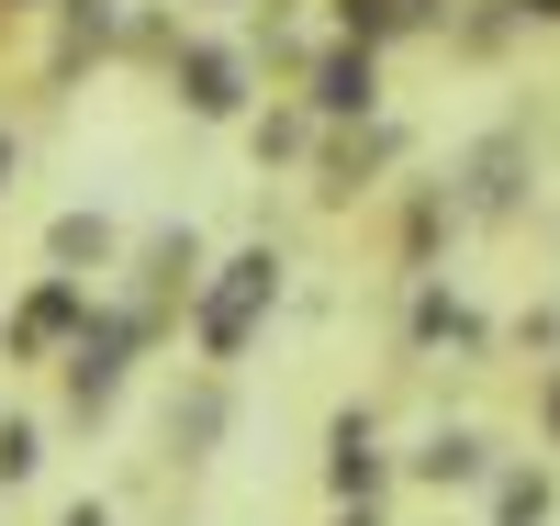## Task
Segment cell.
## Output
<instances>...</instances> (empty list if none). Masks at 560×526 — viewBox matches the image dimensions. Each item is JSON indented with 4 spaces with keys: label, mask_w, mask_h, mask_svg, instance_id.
<instances>
[{
    "label": "cell",
    "mask_w": 560,
    "mask_h": 526,
    "mask_svg": "<svg viewBox=\"0 0 560 526\" xmlns=\"http://www.w3.org/2000/svg\"><path fill=\"white\" fill-rule=\"evenodd\" d=\"M314 135H325V124H314V102H303V113H258V157H303Z\"/></svg>",
    "instance_id": "obj_11"
},
{
    "label": "cell",
    "mask_w": 560,
    "mask_h": 526,
    "mask_svg": "<svg viewBox=\"0 0 560 526\" xmlns=\"http://www.w3.org/2000/svg\"><path fill=\"white\" fill-rule=\"evenodd\" d=\"M0 190H12V135H0Z\"/></svg>",
    "instance_id": "obj_18"
},
{
    "label": "cell",
    "mask_w": 560,
    "mask_h": 526,
    "mask_svg": "<svg viewBox=\"0 0 560 526\" xmlns=\"http://www.w3.org/2000/svg\"><path fill=\"white\" fill-rule=\"evenodd\" d=\"M493 515H504V526H538V515H549V482H538V470H504Z\"/></svg>",
    "instance_id": "obj_13"
},
{
    "label": "cell",
    "mask_w": 560,
    "mask_h": 526,
    "mask_svg": "<svg viewBox=\"0 0 560 526\" xmlns=\"http://www.w3.org/2000/svg\"><path fill=\"white\" fill-rule=\"evenodd\" d=\"M337 526H370V504H359V515H337Z\"/></svg>",
    "instance_id": "obj_19"
},
{
    "label": "cell",
    "mask_w": 560,
    "mask_h": 526,
    "mask_svg": "<svg viewBox=\"0 0 560 526\" xmlns=\"http://www.w3.org/2000/svg\"><path fill=\"white\" fill-rule=\"evenodd\" d=\"M325 482H337L348 504L382 493V448H370V414H337V459H325Z\"/></svg>",
    "instance_id": "obj_7"
},
{
    "label": "cell",
    "mask_w": 560,
    "mask_h": 526,
    "mask_svg": "<svg viewBox=\"0 0 560 526\" xmlns=\"http://www.w3.org/2000/svg\"><path fill=\"white\" fill-rule=\"evenodd\" d=\"M504 12H516V23H560V0H504Z\"/></svg>",
    "instance_id": "obj_15"
},
{
    "label": "cell",
    "mask_w": 560,
    "mask_h": 526,
    "mask_svg": "<svg viewBox=\"0 0 560 526\" xmlns=\"http://www.w3.org/2000/svg\"><path fill=\"white\" fill-rule=\"evenodd\" d=\"M538 414H549V437H560V370H549V393H538Z\"/></svg>",
    "instance_id": "obj_16"
},
{
    "label": "cell",
    "mask_w": 560,
    "mask_h": 526,
    "mask_svg": "<svg viewBox=\"0 0 560 526\" xmlns=\"http://www.w3.org/2000/svg\"><path fill=\"white\" fill-rule=\"evenodd\" d=\"M303 90H314V124H370V102H382V45L337 34V45L303 68Z\"/></svg>",
    "instance_id": "obj_3"
},
{
    "label": "cell",
    "mask_w": 560,
    "mask_h": 526,
    "mask_svg": "<svg viewBox=\"0 0 560 526\" xmlns=\"http://www.w3.org/2000/svg\"><path fill=\"white\" fill-rule=\"evenodd\" d=\"M415 348H482V314L448 292H415Z\"/></svg>",
    "instance_id": "obj_9"
},
{
    "label": "cell",
    "mask_w": 560,
    "mask_h": 526,
    "mask_svg": "<svg viewBox=\"0 0 560 526\" xmlns=\"http://www.w3.org/2000/svg\"><path fill=\"white\" fill-rule=\"evenodd\" d=\"M0 12H34V0H0Z\"/></svg>",
    "instance_id": "obj_20"
},
{
    "label": "cell",
    "mask_w": 560,
    "mask_h": 526,
    "mask_svg": "<svg viewBox=\"0 0 560 526\" xmlns=\"http://www.w3.org/2000/svg\"><path fill=\"white\" fill-rule=\"evenodd\" d=\"M34 448H45L34 425H0V482H23V470H34Z\"/></svg>",
    "instance_id": "obj_14"
},
{
    "label": "cell",
    "mask_w": 560,
    "mask_h": 526,
    "mask_svg": "<svg viewBox=\"0 0 560 526\" xmlns=\"http://www.w3.org/2000/svg\"><path fill=\"white\" fill-rule=\"evenodd\" d=\"M482 470H493V459H482L471 425H438V437L415 448V482H482Z\"/></svg>",
    "instance_id": "obj_8"
},
{
    "label": "cell",
    "mask_w": 560,
    "mask_h": 526,
    "mask_svg": "<svg viewBox=\"0 0 560 526\" xmlns=\"http://www.w3.org/2000/svg\"><path fill=\"white\" fill-rule=\"evenodd\" d=\"M79 325H90V280H79V269H57V280H45V292L12 314V348H23V359H68Z\"/></svg>",
    "instance_id": "obj_5"
},
{
    "label": "cell",
    "mask_w": 560,
    "mask_h": 526,
    "mask_svg": "<svg viewBox=\"0 0 560 526\" xmlns=\"http://www.w3.org/2000/svg\"><path fill=\"white\" fill-rule=\"evenodd\" d=\"M57 526H113V515H102V504H79V515H57Z\"/></svg>",
    "instance_id": "obj_17"
},
{
    "label": "cell",
    "mask_w": 560,
    "mask_h": 526,
    "mask_svg": "<svg viewBox=\"0 0 560 526\" xmlns=\"http://www.w3.org/2000/svg\"><path fill=\"white\" fill-rule=\"evenodd\" d=\"M79 258H113V224L68 213V224H57V269H79ZM79 280H90V269H79Z\"/></svg>",
    "instance_id": "obj_12"
},
{
    "label": "cell",
    "mask_w": 560,
    "mask_h": 526,
    "mask_svg": "<svg viewBox=\"0 0 560 526\" xmlns=\"http://www.w3.org/2000/svg\"><path fill=\"white\" fill-rule=\"evenodd\" d=\"M168 79H179V102H191L202 124H236V113H247V57H236V45H202V34H179Z\"/></svg>",
    "instance_id": "obj_4"
},
{
    "label": "cell",
    "mask_w": 560,
    "mask_h": 526,
    "mask_svg": "<svg viewBox=\"0 0 560 526\" xmlns=\"http://www.w3.org/2000/svg\"><path fill=\"white\" fill-rule=\"evenodd\" d=\"M427 23H438V0H337V34H359V45H393Z\"/></svg>",
    "instance_id": "obj_6"
},
{
    "label": "cell",
    "mask_w": 560,
    "mask_h": 526,
    "mask_svg": "<svg viewBox=\"0 0 560 526\" xmlns=\"http://www.w3.org/2000/svg\"><path fill=\"white\" fill-rule=\"evenodd\" d=\"M269 303H280V258H269V247H247V258H224V280L202 292V325H191V337H202V359L224 370V359L247 348V325H258Z\"/></svg>",
    "instance_id": "obj_2"
},
{
    "label": "cell",
    "mask_w": 560,
    "mask_h": 526,
    "mask_svg": "<svg viewBox=\"0 0 560 526\" xmlns=\"http://www.w3.org/2000/svg\"><path fill=\"white\" fill-rule=\"evenodd\" d=\"M213 437H224V393H213V381H202L191 404H168V448H179V459H202Z\"/></svg>",
    "instance_id": "obj_10"
},
{
    "label": "cell",
    "mask_w": 560,
    "mask_h": 526,
    "mask_svg": "<svg viewBox=\"0 0 560 526\" xmlns=\"http://www.w3.org/2000/svg\"><path fill=\"white\" fill-rule=\"evenodd\" d=\"M158 325L147 314H90L79 337H68V414H113V393H124V370H135V348H147Z\"/></svg>",
    "instance_id": "obj_1"
}]
</instances>
